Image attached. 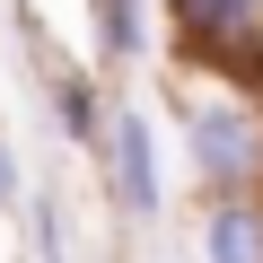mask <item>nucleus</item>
<instances>
[{"label":"nucleus","mask_w":263,"mask_h":263,"mask_svg":"<svg viewBox=\"0 0 263 263\" xmlns=\"http://www.w3.org/2000/svg\"><path fill=\"white\" fill-rule=\"evenodd\" d=\"M167 18H176V35H184L193 53H211V62L263 44V0H167Z\"/></svg>","instance_id":"nucleus-3"},{"label":"nucleus","mask_w":263,"mask_h":263,"mask_svg":"<svg viewBox=\"0 0 263 263\" xmlns=\"http://www.w3.org/2000/svg\"><path fill=\"white\" fill-rule=\"evenodd\" d=\"M105 176H114L123 219H158V211H167V167H158V123H149V105H114Z\"/></svg>","instance_id":"nucleus-2"},{"label":"nucleus","mask_w":263,"mask_h":263,"mask_svg":"<svg viewBox=\"0 0 263 263\" xmlns=\"http://www.w3.org/2000/svg\"><path fill=\"white\" fill-rule=\"evenodd\" d=\"M184 149L211 193H254L263 184V105L237 88H202L184 105Z\"/></svg>","instance_id":"nucleus-1"},{"label":"nucleus","mask_w":263,"mask_h":263,"mask_svg":"<svg viewBox=\"0 0 263 263\" xmlns=\"http://www.w3.org/2000/svg\"><path fill=\"white\" fill-rule=\"evenodd\" d=\"M193 263H263V193H211L193 228Z\"/></svg>","instance_id":"nucleus-4"},{"label":"nucleus","mask_w":263,"mask_h":263,"mask_svg":"<svg viewBox=\"0 0 263 263\" xmlns=\"http://www.w3.org/2000/svg\"><path fill=\"white\" fill-rule=\"evenodd\" d=\"M88 44L105 62H141L149 53V0H88Z\"/></svg>","instance_id":"nucleus-5"},{"label":"nucleus","mask_w":263,"mask_h":263,"mask_svg":"<svg viewBox=\"0 0 263 263\" xmlns=\"http://www.w3.org/2000/svg\"><path fill=\"white\" fill-rule=\"evenodd\" d=\"M53 114H62V141L70 149H105V132H114V105L97 97V79H62L53 88Z\"/></svg>","instance_id":"nucleus-6"},{"label":"nucleus","mask_w":263,"mask_h":263,"mask_svg":"<svg viewBox=\"0 0 263 263\" xmlns=\"http://www.w3.org/2000/svg\"><path fill=\"white\" fill-rule=\"evenodd\" d=\"M18 193H27V184H18V149L0 141V219H18Z\"/></svg>","instance_id":"nucleus-7"}]
</instances>
